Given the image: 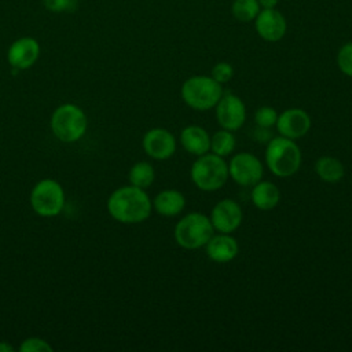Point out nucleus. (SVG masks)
Returning <instances> with one entry per match:
<instances>
[{
    "mask_svg": "<svg viewBox=\"0 0 352 352\" xmlns=\"http://www.w3.org/2000/svg\"><path fill=\"white\" fill-rule=\"evenodd\" d=\"M256 30L265 41H278L286 33V19L274 8H264L254 18Z\"/></svg>",
    "mask_w": 352,
    "mask_h": 352,
    "instance_id": "obj_14",
    "label": "nucleus"
},
{
    "mask_svg": "<svg viewBox=\"0 0 352 352\" xmlns=\"http://www.w3.org/2000/svg\"><path fill=\"white\" fill-rule=\"evenodd\" d=\"M153 209L151 199L144 188L124 186L111 192L107 199V210L113 219L124 224L144 221Z\"/></svg>",
    "mask_w": 352,
    "mask_h": 352,
    "instance_id": "obj_1",
    "label": "nucleus"
},
{
    "mask_svg": "<svg viewBox=\"0 0 352 352\" xmlns=\"http://www.w3.org/2000/svg\"><path fill=\"white\" fill-rule=\"evenodd\" d=\"M74 0H43L44 7L51 12H65L74 8Z\"/></svg>",
    "mask_w": 352,
    "mask_h": 352,
    "instance_id": "obj_27",
    "label": "nucleus"
},
{
    "mask_svg": "<svg viewBox=\"0 0 352 352\" xmlns=\"http://www.w3.org/2000/svg\"><path fill=\"white\" fill-rule=\"evenodd\" d=\"M151 204L157 213L172 217L182 213L186 206V198L177 190H164L155 195Z\"/></svg>",
    "mask_w": 352,
    "mask_h": 352,
    "instance_id": "obj_17",
    "label": "nucleus"
},
{
    "mask_svg": "<svg viewBox=\"0 0 352 352\" xmlns=\"http://www.w3.org/2000/svg\"><path fill=\"white\" fill-rule=\"evenodd\" d=\"M213 226L208 216L194 212L188 213L175 226V241L184 249H199L213 235Z\"/></svg>",
    "mask_w": 352,
    "mask_h": 352,
    "instance_id": "obj_6",
    "label": "nucleus"
},
{
    "mask_svg": "<svg viewBox=\"0 0 352 352\" xmlns=\"http://www.w3.org/2000/svg\"><path fill=\"white\" fill-rule=\"evenodd\" d=\"M278 113L274 107L271 106H261L256 110L254 113V121L257 124V126H261V128H271L276 124V120H278Z\"/></svg>",
    "mask_w": 352,
    "mask_h": 352,
    "instance_id": "obj_23",
    "label": "nucleus"
},
{
    "mask_svg": "<svg viewBox=\"0 0 352 352\" xmlns=\"http://www.w3.org/2000/svg\"><path fill=\"white\" fill-rule=\"evenodd\" d=\"M279 0H258V4L264 8H274Z\"/></svg>",
    "mask_w": 352,
    "mask_h": 352,
    "instance_id": "obj_28",
    "label": "nucleus"
},
{
    "mask_svg": "<svg viewBox=\"0 0 352 352\" xmlns=\"http://www.w3.org/2000/svg\"><path fill=\"white\" fill-rule=\"evenodd\" d=\"M210 76L220 84L228 82L234 76V69L228 62H219L213 66Z\"/></svg>",
    "mask_w": 352,
    "mask_h": 352,
    "instance_id": "obj_26",
    "label": "nucleus"
},
{
    "mask_svg": "<svg viewBox=\"0 0 352 352\" xmlns=\"http://www.w3.org/2000/svg\"><path fill=\"white\" fill-rule=\"evenodd\" d=\"M221 84L212 76H192L182 85V99L198 111L213 109L223 96Z\"/></svg>",
    "mask_w": 352,
    "mask_h": 352,
    "instance_id": "obj_3",
    "label": "nucleus"
},
{
    "mask_svg": "<svg viewBox=\"0 0 352 352\" xmlns=\"http://www.w3.org/2000/svg\"><path fill=\"white\" fill-rule=\"evenodd\" d=\"M74 1H77V0H74Z\"/></svg>",
    "mask_w": 352,
    "mask_h": 352,
    "instance_id": "obj_30",
    "label": "nucleus"
},
{
    "mask_svg": "<svg viewBox=\"0 0 352 352\" xmlns=\"http://www.w3.org/2000/svg\"><path fill=\"white\" fill-rule=\"evenodd\" d=\"M183 148L192 155H202L210 150V136L206 129L198 125H188L180 133Z\"/></svg>",
    "mask_w": 352,
    "mask_h": 352,
    "instance_id": "obj_16",
    "label": "nucleus"
},
{
    "mask_svg": "<svg viewBox=\"0 0 352 352\" xmlns=\"http://www.w3.org/2000/svg\"><path fill=\"white\" fill-rule=\"evenodd\" d=\"M154 177H155L154 168L151 164H148L146 161L136 162L129 169V175H128L131 184L136 186L139 188H147L148 186H151V183L154 182Z\"/></svg>",
    "mask_w": 352,
    "mask_h": 352,
    "instance_id": "obj_21",
    "label": "nucleus"
},
{
    "mask_svg": "<svg viewBox=\"0 0 352 352\" xmlns=\"http://www.w3.org/2000/svg\"><path fill=\"white\" fill-rule=\"evenodd\" d=\"M337 65L344 74L352 77V43H346L340 48Z\"/></svg>",
    "mask_w": 352,
    "mask_h": 352,
    "instance_id": "obj_24",
    "label": "nucleus"
},
{
    "mask_svg": "<svg viewBox=\"0 0 352 352\" xmlns=\"http://www.w3.org/2000/svg\"><path fill=\"white\" fill-rule=\"evenodd\" d=\"M216 107V118L221 128L228 131L239 129L246 120V107L242 99L234 94H223Z\"/></svg>",
    "mask_w": 352,
    "mask_h": 352,
    "instance_id": "obj_9",
    "label": "nucleus"
},
{
    "mask_svg": "<svg viewBox=\"0 0 352 352\" xmlns=\"http://www.w3.org/2000/svg\"><path fill=\"white\" fill-rule=\"evenodd\" d=\"M315 172L323 182L336 183L344 177L345 169L340 160H337L334 157L323 155L316 161Z\"/></svg>",
    "mask_w": 352,
    "mask_h": 352,
    "instance_id": "obj_19",
    "label": "nucleus"
},
{
    "mask_svg": "<svg viewBox=\"0 0 352 352\" xmlns=\"http://www.w3.org/2000/svg\"><path fill=\"white\" fill-rule=\"evenodd\" d=\"M14 348L7 342H0V352H12Z\"/></svg>",
    "mask_w": 352,
    "mask_h": 352,
    "instance_id": "obj_29",
    "label": "nucleus"
},
{
    "mask_svg": "<svg viewBox=\"0 0 352 352\" xmlns=\"http://www.w3.org/2000/svg\"><path fill=\"white\" fill-rule=\"evenodd\" d=\"M30 204L34 212L40 216H56L65 206V191L58 182L44 179L33 187Z\"/></svg>",
    "mask_w": 352,
    "mask_h": 352,
    "instance_id": "obj_7",
    "label": "nucleus"
},
{
    "mask_svg": "<svg viewBox=\"0 0 352 352\" xmlns=\"http://www.w3.org/2000/svg\"><path fill=\"white\" fill-rule=\"evenodd\" d=\"M252 202L260 210H271L280 201L279 188L272 182H257L252 186Z\"/></svg>",
    "mask_w": 352,
    "mask_h": 352,
    "instance_id": "obj_18",
    "label": "nucleus"
},
{
    "mask_svg": "<svg viewBox=\"0 0 352 352\" xmlns=\"http://www.w3.org/2000/svg\"><path fill=\"white\" fill-rule=\"evenodd\" d=\"M87 126L88 120L85 113L72 103L59 106L51 116L52 133L65 143H73L81 139Z\"/></svg>",
    "mask_w": 352,
    "mask_h": 352,
    "instance_id": "obj_5",
    "label": "nucleus"
},
{
    "mask_svg": "<svg viewBox=\"0 0 352 352\" xmlns=\"http://www.w3.org/2000/svg\"><path fill=\"white\" fill-rule=\"evenodd\" d=\"M209 219L216 231L231 234L242 223V209L232 199H221L213 206Z\"/></svg>",
    "mask_w": 352,
    "mask_h": 352,
    "instance_id": "obj_11",
    "label": "nucleus"
},
{
    "mask_svg": "<svg viewBox=\"0 0 352 352\" xmlns=\"http://www.w3.org/2000/svg\"><path fill=\"white\" fill-rule=\"evenodd\" d=\"M40 55V44L34 37L16 38L7 51V60L12 69L25 70L36 63Z\"/></svg>",
    "mask_w": 352,
    "mask_h": 352,
    "instance_id": "obj_10",
    "label": "nucleus"
},
{
    "mask_svg": "<svg viewBox=\"0 0 352 352\" xmlns=\"http://www.w3.org/2000/svg\"><path fill=\"white\" fill-rule=\"evenodd\" d=\"M301 160V150L293 139L278 136L267 144L265 164L275 176L289 177L294 175L300 169Z\"/></svg>",
    "mask_w": 352,
    "mask_h": 352,
    "instance_id": "obj_2",
    "label": "nucleus"
},
{
    "mask_svg": "<svg viewBox=\"0 0 352 352\" xmlns=\"http://www.w3.org/2000/svg\"><path fill=\"white\" fill-rule=\"evenodd\" d=\"M235 146H236V140H235L232 131L223 128V129L214 132L213 136L210 138L212 153L216 155H220L223 158L230 155L235 150Z\"/></svg>",
    "mask_w": 352,
    "mask_h": 352,
    "instance_id": "obj_20",
    "label": "nucleus"
},
{
    "mask_svg": "<svg viewBox=\"0 0 352 352\" xmlns=\"http://www.w3.org/2000/svg\"><path fill=\"white\" fill-rule=\"evenodd\" d=\"M232 15L242 21L249 22L253 21L257 14L260 12V4L258 0H235L232 3Z\"/></svg>",
    "mask_w": 352,
    "mask_h": 352,
    "instance_id": "obj_22",
    "label": "nucleus"
},
{
    "mask_svg": "<svg viewBox=\"0 0 352 352\" xmlns=\"http://www.w3.org/2000/svg\"><path fill=\"white\" fill-rule=\"evenodd\" d=\"M228 179V164L216 154L199 155L191 166V180L202 191H216Z\"/></svg>",
    "mask_w": 352,
    "mask_h": 352,
    "instance_id": "obj_4",
    "label": "nucleus"
},
{
    "mask_svg": "<svg viewBox=\"0 0 352 352\" xmlns=\"http://www.w3.org/2000/svg\"><path fill=\"white\" fill-rule=\"evenodd\" d=\"M206 254L210 260L216 263H228L234 260L238 254V242L230 234L219 232L212 235L205 245Z\"/></svg>",
    "mask_w": 352,
    "mask_h": 352,
    "instance_id": "obj_15",
    "label": "nucleus"
},
{
    "mask_svg": "<svg viewBox=\"0 0 352 352\" xmlns=\"http://www.w3.org/2000/svg\"><path fill=\"white\" fill-rule=\"evenodd\" d=\"M275 125L280 136L296 140L307 135L311 128V118L305 110L294 107L282 111Z\"/></svg>",
    "mask_w": 352,
    "mask_h": 352,
    "instance_id": "obj_13",
    "label": "nucleus"
},
{
    "mask_svg": "<svg viewBox=\"0 0 352 352\" xmlns=\"http://www.w3.org/2000/svg\"><path fill=\"white\" fill-rule=\"evenodd\" d=\"M264 173L260 160L252 153H238L228 164V176L239 186L250 187L261 180Z\"/></svg>",
    "mask_w": 352,
    "mask_h": 352,
    "instance_id": "obj_8",
    "label": "nucleus"
},
{
    "mask_svg": "<svg viewBox=\"0 0 352 352\" xmlns=\"http://www.w3.org/2000/svg\"><path fill=\"white\" fill-rule=\"evenodd\" d=\"M143 148L154 160H168L176 151L175 136L165 128H153L143 136Z\"/></svg>",
    "mask_w": 352,
    "mask_h": 352,
    "instance_id": "obj_12",
    "label": "nucleus"
},
{
    "mask_svg": "<svg viewBox=\"0 0 352 352\" xmlns=\"http://www.w3.org/2000/svg\"><path fill=\"white\" fill-rule=\"evenodd\" d=\"M19 351L21 352H51L52 346L43 338L30 337L21 344Z\"/></svg>",
    "mask_w": 352,
    "mask_h": 352,
    "instance_id": "obj_25",
    "label": "nucleus"
}]
</instances>
